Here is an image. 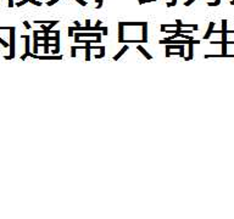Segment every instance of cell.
<instances>
[{"label": "cell", "instance_id": "6da1fadb", "mask_svg": "<svg viewBox=\"0 0 234 219\" xmlns=\"http://www.w3.org/2000/svg\"><path fill=\"white\" fill-rule=\"evenodd\" d=\"M10 56L15 57V27H10Z\"/></svg>", "mask_w": 234, "mask_h": 219}, {"label": "cell", "instance_id": "7a4b0ae2", "mask_svg": "<svg viewBox=\"0 0 234 219\" xmlns=\"http://www.w3.org/2000/svg\"><path fill=\"white\" fill-rule=\"evenodd\" d=\"M199 43H200V40H194V39L189 42V56L188 57L190 60L194 57V54H193V46H194V44H199Z\"/></svg>", "mask_w": 234, "mask_h": 219}, {"label": "cell", "instance_id": "3957f363", "mask_svg": "<svg viewBox=\"0 0 234 219\" xmlns=\"http://www.w3.org/2000/svg\"><path fill=\"white\" fill-rule=\"evenodd\" d=\"M33 38H34V43H33V52L34 54H38V46H39V44H38V34H36V33H33Z\"/></svg>", "mask_w": 234, "mask_h": 219}, {"label": "cell", "instance_id": "277c9868", "mask_svg": "<svg viewBox=\"0 0 234 219\" xmlns=\"http://www.w3.org/2000/svg\"><path fill=\"white\" fill-rule=\"evenodd\" d=\"M213 27H215V22H210L209 28H207V32H206V34L204 36V39H209V38H210V36L212 34V31H213Z\"/></svg>", "mask_w": 234, "mask_h": 219}, {"label": "cell", "instance_id": "5b68a950", "mask_svg": "<svg viewBox=\"0 0 234 219\" xmlns=\"http://www.w3.org/2000/svg\"><path fill=\"white\" fill-rule=\"evenodd\" d=\"M143 43H148V23L143 24Z\"/></svg>", "mask_w": 234, "mask_h": 219}, {"label": "cell", "instance_id": "8992f818", "mask_svg": "<svg viewBox=\"0 0 234 219\" xmlns=\"http://www.w3.org/2000/svg\"><path fill=\"white\" fill-rule=\"evenodd\" d=\"M22 38L26 40V56H29V36H22Z\"/></svg>", "mask_w": 234, "mask_h": 219}, {"label": "cell", "instance_id": "52a82bcc", "mask_svg": "<svg viewBox=\"0 0 234 219\" xmlns=\"http://www.w3.org/2000/svg\"><path fill=\"white\" fill-rule=\"evenodd\" d=\"M127 50H128V45H125V46H123L122 49L118 51V54H117V55H115V56H113V60H115V61H117V60H118V59H120V57H121L122 55L125 54Z\"/></svg>", "mask_w": 234, "mask_h": 219}, {"label": "cell", "instance_id": "ba28073f", "mask_svg": "<svg viewBox=\"0 0 234 219\" xmlns=\"http://www.w3.org/2000/svg\"><path fill=\"white\" fill-rule=\"evenodd\" d=\"M123 24L118 22V43H123Z\"/></svg>", "mask_w": 234, "mask_h": 219}, {"label": "cell", "instance_id": "9c48e42d", "mask_svg": "<svg viewBox=\"0 0 234 219\" xmlns=\"http://www.w3.org/2000/svg\"><path fill=\"white\" fill-rule=\"evenodd\" d=\"M138 50H139V51H140V52H142V54H143L144 56H145V57H146L148 60H151V59H153V56H151V55H150V54H149V52H148V51H146L145 49H144L143 46L138 45Z\"/></svg>", "mask_w": 234, "mask_h": 219}, {"label": "cell", "instance_id": "30bf717a", "mask_svg": "<svg viewBox=\"0 0 234 219\" xmlns=\"http://www.w3.org/2000/svg\"><path fill=\"white\" fill-rule=\"evenodd\" d=\"M121 24H123V26H143V24H145L146 22H120Z\"/></svg>", "mask_w": 234, "mask_h": 219}, {"label": "cell", "instance_id": "8fae6325", "mask_svg": "<svg viewBox=\"0 0 234 219\" xmlns=\"http://www.w3.org/2000/svg\"><path fill=\"white\" fill-rule=\"evenodd\" d=\"M105 56V46H101L100 47V54L99 55H95V59H101Z\"/></svg>", "mask_w": 234, "mask_h": 219}, {"label": "cell", "instance_id": "7c38bea8", "mask_svg": "<svg viewBox=\"0 0 234 219\" xmlns=\"http://www.w3.org/2000/svg\"><path fill=\"white\" fill-rule=\"evenodd\" d=\"M90 46H85V61H90Z\"/></svg>", "mask_w": 234, "mask_h": 219}, {"label": "cell", "instance_id": "4fadbf2b", "mask_svg": "<svg viewBox=\"0 0 234 219\" xmlns=\"http://www.w3.org/2000/svg\"><path fill=\"white\" fill-rule=\"evenodd\" d=\"M222 32H227V20H222Z\"/></svg>", "mask_w": 234, "mask_h": 219}, {"label": "cell", "instance_id": "5bb4252c", "mask_svg": "<svg viewBox=\"0 0 234 219\" xmlns=\"http://www.w3.org/2000/svg\"><path fill=\"white\" fill-rule=\"evenodd\" d=\"M27 3H29V0H22V1L16 3V6H17V8H20V6H23V5L27 4Z\"/></svg>", "mask_w": 234, "mask_h": 219}, {"label": "cell", "instance_id": "9a60e30c", "mask_svg": "<svg viewBox=\"0 0 234 219\" xmlns=\"http://www.w3.org/2000/svg\"><path fill=\"white\" fill-rule=\"evenodd\" d=\"M76 50H77V46H72L71 47V56L72 57H76V55H77L76 54Z\"/></svg>", "mask_w": 234, "mask_h": 219}, {"label": "cell", "instance_id": "2e32d148", "mask_svg": "<svg viewBox=\"0 0 234 219\" xmlns=\"http://www.w3.org/2000/svg\"><path fill=\"white\" fill-rule=\"evenodd\" d=\"M29 3L33 4V5H36V6H42V5H43L40 1H37V0H29Z\"/></svg>", "mask_w": 234, "mask_h": 219}, {"label": "cell", "instance_id": "e0dca14e", "mask_svg": "<svg viewBox=\"0 0 234 219\" xmlns=\"http://www.w3.org/2000/svg\"><path fill=\"white\" fill-rule=\"evenodd\" d=\"M0 44H1L4 47H9V46H10V44H8V43H6L3 38H0Z\"/></svg>", "mask_w": 234, "mask_h": 219}, {"label": "cell", "instance_id": "ac0fdd59", "mask_svg": "<svg viewBox=\"0 0 234 219\" xmlns=\"http://www.w3.org/2000/svg\"><path fill=\"white\" fill-rule=\"evenodd\" d=\"M219 3H221V0H216L215 3H207V5L209 6H217V5H219Z\"/></svg>", "mask_w": 234, "mask_h": 219}, {"label": "cell", "instance_id": "d6986e66", "mask_svg": "<svg viewBox=\"0 0 234 219\" xmlns=\"http://www.w3.org/2000/svg\"><path fill=\"white\" fill-rule=\"evenodd\" d=\"M101 36H102V34L98 33V36H96V38H95L94 42H95V43H100V42H101Z\"/></svg>", "mask_w": 234, "mask_h": 219}, {"label": "cell", "instance_id": "ffe728a7", "mask_svg": "<svg viewBox=\"0 0 234 219\" xmlns=\"http://www.w3.org/2000/svg\"><path fill=\"white\" fill-rule=\"evenodd\" d=\"M178 55H179L181 57H184V45H182V46H181V49H179V54H178Z\"/></svg>", "mask_w": 234, "mask_h": 219}, {"label": "cell", "instance_id": "44dd1931", "mask_svg": "<svg viewBox=\"0 0 234 219\" xmlns=\"http://www.w3.org/2000/svg\"><path fill=\"white\" fill-rule=\"evenodd\" d=\"M57 1H59V0H50V1H48V3H46V5H48V6H53V5L56 4Z\"/></svg>", "mask_w": 234, "mask_h": 219}, {"label": "cell", "instance_id": "7402d4cb", "mask_svg": "<svg viewBox=\"0 0 234 219\" xmlns=\"http://www.w3.org/2000/svg\"><path fill=\"white\" fill-rule=\"evenodd\" d=\"M156 0H139V4H146V3H154Z\"/></svg>", "mask_w": 234, "mask_h": 219}, {"label": "cell", "instance_id": "603a6c76", "mask_svg": "<svg viewBox=\"0 0 234 219\" xmlns=\"http://www.w3.org/2000/svg\"><path fill=\"white\" fill-rule=\"evenodd\" d=\"M72 36H74L73 29H72V27H68V37H72Z\"/></svg>", "mask_w": 234, "mask_h": 219}, {"label": "cell", "instance_id": "cb8c5ba5", "mask_svg": "<svg viewBox=\"0 0 234 219\" xmlns=\"http://www.w3.org/2000/svg\"><path fill=\"white\" fill-rule=\"evenodd\" d=\"M107 27H102V36H107Z\"/></svg>", "mask_w": 234, "mask_h": 219}, {"label": "cell", "instance_id": "d4e9b609", "mask_svg": "<svg viewBox=\"0 0 234 219\" xmlns=\"http://www.w3.org/2000/svg\"><path fill=\"white\" fill-rule=\"evenodd\" d=\"M23 24H25V27H26L27 29H29V28H31V24H29V22H28V21H25V22H23Z\"/></svg>", "mask_w": 234, "mask_h": 219}, {"label": "cell", "instance_id": "484cf974", "mask_svg": "<svg viewBox=\"0 0 234 219\" xmlns=\"http://www.w3.org/2000/svg\"><path fill=\"white\" fill-rule=\"evenodd\" d=\"M76 1H78V3H79L82 6H85V5H87V3L84 1V0H76Z\"/></svg>", "mask_w": 234, "mask_h": 219}, {"label": "cell", "instance_id": "4316f807", "mask_svg": "<svg viewBox=\"0 0 234 219\" xmlns=\"http://www.w3.org/2000/svg\"><path fill=\"white\" fill-rule=\"evenodd\" d=\"M85 26L87 27H90V20H85Z\"/></svg>", "mask_w": 234, "mask_h": 219}, {"label": "cell", "instance_id": "83f0119b", "mask_svg": "<svg viewBox=\"0 0 234 219\" xmlns=\"http://www.w3.org/2000/svg\"><path fill=\"white\" fill-rule=\"evenodd\" d=\"M4 59H5V60H11L12 57L10 56V55H8V56H4Z\"/></svg>", "mask_w": 234, "mask_h": 219}, {"label": "cell", "instance_id": "f1b7e54d", "mask_svg": "<svg viewBox=\"0 0 234 219\" xmlns=\"http://www.w3.org/2000/svg\"><path fill=\"white\" fill-rule=\"evenodd\" d=\"M171 3H172V6H174V5L177 4V0H172V1H171Z\"/></svg>", "mask_w": 234, "mask_h": 219}, {"label": "cell", "instance_id": "f546056e", "mask_svg": "<svg viewBox=\"0 0 234 219\" xmlns=\"http://www.w3.org/2000/svg\"><path fill=\"white\" fill-rule=\"evenodd\" d=\"M73 23H74V24H76V26H77V27H79V26H81V23H79V22H78V21H74V22H73Z\"/></svg>", "mask_w": 234, "mask_h": 219}, {"label": "cell", "instance_id": "4dcf8cb0", "mask_svg": "<svg viewBox=\"0 0 234 219\" xmlns=\"http://www.w3.org/2000/svg\"><path fill=\"white\" fill-rule=\"evenodd\" d=\"M42 29H44V31L46 32V26H45V24H42Z\"/></svg>", "mask_w": 234, "mask_h": 219}, {"label": "cell", "instance_id": "1f68e13d", "mask_svg": "<svg viewBox=\"0 0 234 219\" xmlns=\"http://www.w3.org/2000/svg\"><path fill=\"white\" fill-rule=\"evenodd\" d=\"M166 5H167V8H172V3H167Z\"/></svg>", "mask_w": 234, "mask_h": 219}, {"label": "cell", "instance_id": "d6a6232c", "mask_svg": "<svg viewBox=\"0 0 234 219\" xmlns=\"http://www.w3.org/2000/svg\"><path fill=\"white\" fill-rule=\"evenodd\" d=\"M101 6H102V4H98V5H96V9H100Z\"/></svg>", "mask_w": 234, "mask_h": 219}, {"label": "cell", "instance_id": "836d02e7", "mask_svg": "<svg viewBox=\"0 0 234 219\" xmlns=\"http://www.w3.org/2000/svg\"><path fill=\"white\" fill-rule=\"evenodd\" d=\"M26 57H27L26 55H22V56H21V60H26Z\"/></svg>", "mask_w": 234, "mask_h": 219}, {"label": "cell", "instance_id": "e575fe53", "mask_svg": "<svg viewBox=\"0 0 234 219\" xmlns=\"http://www.w3.org/2000/svg\"><path fill=\"white\" fill-rule=\"evenodd\" d=\"M96 3H99V4H102V0H95Z\"/></svg>", "mask_w": 234, "mask_h": 219}, {"label": "cell", "instance_id": "d590c367", "mask_svg": "<svg viewBox=\"0 0 234 219\" xmlns=\"http://www.w3.org/2000/svg\"><path fill=\"white\" fill-rule=\"evenodd\" d=\"M101 24V21H96V26H100Z\"/></svg>", "mask_w": 234, "mask_h": 219}, {"label": "cell", "instance_id": "8d00e7d4", "mask_svg": "<svg viewBox=\"0 0 234 219\" xmlns=\"http://www.w3.org/2000/svg\"><path fill=\"white\" fill-rule=\"evenodd\" d=\"M38 40H44V37H38Z\"/></svg>", "mask_w": 234, "mask_h": 219}, {"label": "cell", "instance_id": "74e56055", "mask_svg": "<svg viewBox=\"0 0 234 219\" xmlns=\"http://www.w3.org/2000/svg\"><path fill=\"white\" fill-rule=\"evenodd\" d=\"M230 5H234V0H233V1H230Z\"/></svg>", "mask_w": 234, "mask_h": 219}]
</instances>
